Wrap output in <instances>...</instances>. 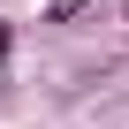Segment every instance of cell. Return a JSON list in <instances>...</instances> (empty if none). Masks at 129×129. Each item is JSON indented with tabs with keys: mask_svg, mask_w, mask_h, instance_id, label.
I'll return each instance as SVG.
<instances>
[{
	"mask_svg": "<svg viewBox=\"0 0 129 129\" xmlns=\"http://www.w3.org/2000/svg\"><path fill=\"white\" fill-rule=\"evenodd\" d=\"M99 0H46V23H84Z\"/></svg>",
	"mask_w": 129,
	"mask_h": 129,
	"instance_id": "1",
	"label": "cell"
},
{
	"mask_svg": "<svg viewBox=\"0 0 129 129\" xmlns=\"http://www.w3.org/2000/svg\"><path fill=\"white\" fill-rule=\"evenodd\" d=\"M8 61H15V23H0V84H8Z\"/></svg>",
	"mask_w": 129,
	"mask_h": 129,
	"instance_id": "2",
	"label": "cell"
}]
</instances>
